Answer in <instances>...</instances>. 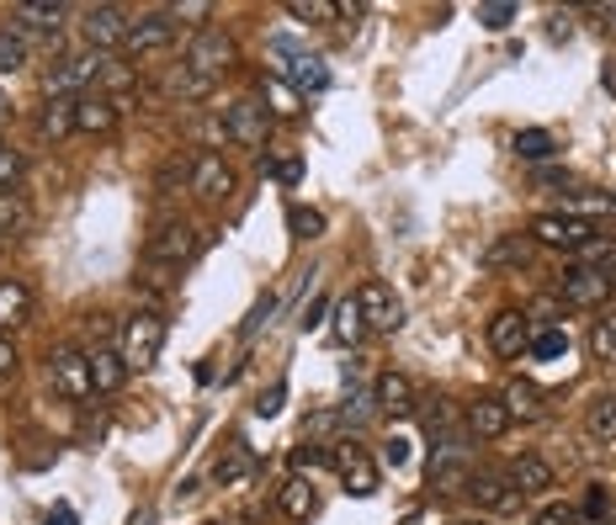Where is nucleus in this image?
<instances>
[{"instance_id": "nucleus-1", "label": "nucleus", "mask_w": 616, "mask_h": 525, "mask_svg": "<svg viewBox=\"0 0 616 525\" xmlns=\"http://www.w3.org/2000/svg\"><path fill=\"white\" fill-rule=\"evenodd\" d=\"M107 53H70V59H59L48 75H43V96L53 101V96H64V101H81V96H90V85H101V75H107Z\"/></svg>"}, {"instance_id": "nucleus-2", "label": "nucleus", "mask_w": 616, "mask_h": 525, "mask_svg": "<svg viewBox=\"0 0 616 525\" xmlns=\"http://www.w3.org/2000/svg\"><path fill=\"white\" fill-rule=\"evenodd\" d=\"M165 351V319L160 314H133L123 323V334H118V356H123L128 371H149V366L160 362Z\"/></svg>"}, {"instance_id": "nucleus-3", "label": "nucleus", "mask_w": 616, "mask_h": 525, "mask_svg": "<svg viewBox=\"0 0 616 525\" xmlns=\"http://www.w3.org/2000/svg\"><path fill=\"white\" fill-rule=\"evenodd\" d=\"M186 64L207 75V81H218V75H229L234 64H240V42L229 38L224 27H203L197 38L186 42Z\"/></svg>"}, {"instance_id": "nucleus-4", "label": "nucleus", "mask_w": 616, "mask_h": 525, "mask_svg": "<svg viewBox=\"0 0 616 525\" xmlns=\"http://www.w3.org/2000/svg\"><path fill=\"white\" fill-rule=\"evenodd\" d=\"M224 138L240 144V149H266V138H271V112L261 107V96L229 101V112H224Z\"/></svg>"}, {"instance_id": "nucleus-5", "label": "nucleus", "mask_w": 616, "mask_h": 525, "mask_svg": "<svg viewBox=\"0 0 616 525\" xmlns=\"http://www.w3.org/2000/svg\"><path fill=\"white\" fill-rule=\"evenodd\" d=\"M329 467L346 478V493H357V499H372V493H377V484H383L377 462H372V456L357 441H351V436L329 445Z\"/></svg>"}, {"instance_id": "nucleus-6", "label": "nucleus", "mask_w": 616, "mask_h": 525, "mask_svg": "<svg viewBox=\"0 0 616 525\" xmlns=\"http://www.w3.org/2000/svg\"><path fill=\"white\" fill-rule=\"evenodd\" d=\"M584 240H595V223L579 212H536L532 218V244L547 249H579Z\"/></svg>"}, {"instance_id": "nucleus-7", "label": "nucleus", "mask_w": 616, "mask_h": 525, "mask_svg": "<svg viewBox=\"0 0 616 525\" xmlns=\"http://www.w3.org/2000/svg\"><path fill=\"white\" fill-rule=\"evenodd\" d=\"M192 249H197V229L181 223V218H170V223H160L144 240V260L149 266H181V260H192Z\"/></svg>"}, {"instance_id": "nucleus-8", "label": "nucleus", "mask_w": 616, "mask_h": 525, "mask_svg": "<svg viewBox=\"0 0 616 525\" xmlns=\"http://www.w3.org/2000/svg\"><path fill=\"white\" fill-rule=\"evenodd\" d=\"M48 382L64 393V399H75L85 404L96 388H90V362H85V351H70V345H59L53 356H48Z\"/></svg>"}, {"instance_id": "nucleus-9", "label": "nucleus", "mask_w": 616, "mask_h": 525, "mask_svg": "<svg viewBox=\"0 0 616 525\" xmlns=\"http://www.w3.org/2000/svg\"><path fill=\"white\" fill-rule=\"evenodd\" d=\"M612 292H616V282L606 271L575 266V271H564V282H558V303H564V308H606Z\"/></svg>"}, {"instance_id": "nucleus-10", "label": "nucleus", "mask_w": 616, "mask_h": 525, "mask_svg": "<svg viewBox=\"0 0 616 525\" xmlns=\"http://www.w3.org/2000/svg\"><path fill=\"white\" fill-rule=\"evenodd\" d=\"M357 303H362L367 329H377V334H394V329L404 323V303H399V292L388 282H362L357 286Z\"/></svg>"}, {"instance_id": "nucleus-11", "label": "nucleus", "mask_w": 616, "mask_h": 525, "mask_svg": "<svg viewBox=\"0 0 616 525\" xmlns=\"http://www.w3.org/2000/svg\"><path fill=\"white\" fill-rule=\"evenodd\" d=\"M532 345V314H521V308H499L490 319V351L494 356H521Z\"/></svg>"}, {"instance_id": "nucleus-12", "label": "nucleus", "mask_w": 616, "mask_h": 525, "mask_svg": "<svg viewBox=\"0 0 616 525\" xmlns=\"http://www.w3.org/2000/svg\"><path fill=\"white\" fill-rule=\"evenodd\" d=\"M128 11L123 5H90L85 11V22H81V33H85V42L101 53V48H118V42H128Z\"/></svg>"}, {"instance_id": "nucleus-13", "label": "nucleus", "mask_w": 616, "mask_h": 525, "mask_svg": "<svg viewBox=\"0 0 616 525\" xmlns=\"http://www.w3.org/2000/svg\"><path fill=\"white\" fill-rule=\"evenodd\" d=\"M462 425H468V436L473 441H499L505 430H510V408L499 404V393H479L468 414H462Z\"/></svg>"}, {"instance_id": "nucleus-14", "label": "nucleus", "mask_w": 616, "mask_h": 525, "mask_svg": "<svg viewBox=\"0 0 616 525\" xmlns=\"http://www.w3.org/2000/svg\"><path fill=\"white\" fill-rule=\"evenodd\" d=\"M186 192H197L203 203H224L229 192H234V170L224 164V155H197V164H192V186Z\"/></svg>"}, {"instance_id": "nucleus-15", "label": "nucleus", "mask_w": 616, "mask_h": 525, "mask_svg": "<svg viewBox=\"0 0 616 525\" xmlns=\"http://www.w3.org/2000/svg\"><path fill=\"white\" fill-rule=\"evenodd\" d=\"M468 493H473L484 510H521V499H527L510 473H473V478H468Z\"/></svg>"}, {"instance_id": "nucleus-16", "label": "nucleus", "mask_w": 616, "mask_h": 525, "mask_svg": "<svg viewBox=\"0 0 616 525\" xmlns=\"http://www.w3.org/2000/svg\"><path fill=\"white\" fill-rule=\"evenodd\" d=\"M176 42V16L170 11H149V16H138L133 27H128V53H155V48H170Z\"/></svg>"}, {"instance_id": "nucleus-17", "label": "nucleus", "mask_w": 616, "mask_h": 525, "mask_svg": "<svg viewBox=\"0 0 616 525\" xmlns=\"http://www.w3.org/2000/svg\"><path fill=\"white\" fill-rule=\"evenodd\" d=\"M532 234H499V240L484 244V255H479V266L484 271H521L527 260H532Z\"/></svg>"}, {"instance_id": "nucleus-18", "label": "nucleus", "mask_w": 616, "mask_h": 525, "mask_svg": "<svg viewBox=\"0 0 616 525\" xmlns=\"http://www.w3.org/2000/svg\"><path fill=\"white\" fill-rule=\"evenodd\" d=\"M499 404L510 408V419H542V414H547V393L536 388L532 377H510V382L499 388Z\"/></svg>"}, {"instance_id": "nucleus-19", "label": "nucleus", "mask_w": 616, "mask_h": 525, "mask_svg": "<svg viewBox=\"0 0 616 525\" xmlns=\"http://www.w3.org/2000/svg\"><path fill=\"white\" fill-rule=\"evenodd\" d=\"M118 107H112V96H81L75 101V133H90V138H107L112 127H118Z\"/></svg>"}, {"instance_id": "nucleus-20", "label": "nucleus", "mask_w": 616, "mask_h": 525, "mask_svg": "<svg viewBox=\"0 0 616 525\" xmlns=\"http://www.w3.org/2000/svg\"><path fill=\"white\" fill-rule=\"evenodd\" d=\"M213 85H218V81H207V75H197L192 64H176V70H165L160 90L170 96V101L192 107V101H207V96H213Z\"/></svg>"}, {"instance_id": "nucleus-21", "label": "nucleus", "mask_w": 616, "mask_h": 525, "mask_svg": "<svg viewBox=\"0 0 616 525\" xmlns=\"http://www.w3.org/2000/svg\"><path fill=\"white\" fill-rule=\"evenodd\" d=\"M33 127H38L43 144H59V138H70V133H75V101H64V96L43 101L38 112H33Z\"/></svg>"}, {"instance_id": "nucleus-22", "label": "nucleus", "mask_w": 616, "mask_h": 525, "mask_svg": "<svg viewBox=\"0 0 616 525\" xmlns=\"http://www.w3.org/2000/svg\"><path fill=\"white\" fill-rule=\"evenodd\" d=\"M33 319V286L22 277H0V329H22Z\"/></svg>"}, {"instance_id": "nucleus-23", "label": "nucleus", "mask_w": 616, "mask_h": 525, "mask_svg": "<svg viewBox=\"0 0 616 525\" xmlns=\"http://www.w3.org/2000/svg\"><path fill=\"white\" fill-rule=\"evenodd\" d=\"M372 399H377V408H383V414H399V419L420 408V404H414V382L404 377V371H383V377H377V393H372Z\"/></svg>"}, {"instance_id": "nucleus-24", "label": "nucleus", "mask_w": 616, "mask_h": 525, "mask_svg": "<svg viewBox=\"0 0 616 525\" xmlns=\"http://www.w3.org/2000/svg\"><path fill=\"white\" fill-rule=\"evenodd\" d=\"M250 478H255V451H250L245 441L224 445V456L213 462V484L234 488V484H250Z\"/></svg>"}, {"instance_id": "nucleus-25", "label": "nucleus", "mask_w": 616, "mask_h": 525, "mask_svg": "<svg viewBox=\"0 0 616 525\" xmlns=\"http://www.w3.org/2000/svg\"><path fill=\"white\" fill-rule=\"evenodd\" d=\"M367 334V319H362V303H357V292L351 297H340L335 308H329V340L335 345H357Z\"/></svg>"}, {"instance_id": "nucleus-26", "label": "nucleus", "mask_w": 616, "mask_h": 525, "mask_svg": "<svg viewBox=\"0 0 616 525\" xmlns=\"http://www.w3.org/2000/svg\"><path fill=\"white\" fill-rule=\"evenodd\" d=\"M85 362H90V388L96 393H118L128 382V366L118 351H85Z\"/></svg>"}, {"instance_id": "nucleus-27", "label": "nucleus", "mask_w": 616, "mask_h": 525, "mask_svg": "<svg viewBox=\"0 0 616 525\" xmlns=\"http://www.w3.org/2000/svg\"><path fill=\"white\" fill-rule=\"evenodd\" d=\"M288 85L303 96H319V90H329V70H325V59H314V53H298V59H288Z\"/></svg>"}, {"instance_id": "nucleus-28", "label": "nucleus", "mask_w": 616, "mask_h": 525, "mask_svg": "<svg viewBox=\"0 0 616 525\" xmlns=\"http://www.w3.org/2000/svg\"><path fill=\"white\" fill-rule=\"evenodd\" d=\"M510 478H516L521 493H547V488H553V462H542L536 451H527V456H516Z\"/></svg>"}, {"instance_id": "nucleus-29", "label": "nucleus", "mask_w": 616, "mask_h": 525, "mask_svg": "<svg viewBox=\"0 0 616 525\" xmlns=\"http://www.w3.org/2000/svg\"><path fill=\"white\" fill-rule=\"evenodd\" d=\"M277 510H282V515H288V521H309V515H314V510H319V499H314V484H303V478H288V484H282V493H277Z\"/></svg>"}, {"instance_id": "nucleus-30", "label": "nucleus", "mask_w": 616, "mask_h": 525, "mask_svg": "<svg viewBox=\"0 0 616 525\" xmlns=\"http://www.w3.org/2000/svg\"><path fill=\"white\" fill-rule=\"evenodd\" d=\"M575 266H584V271H606L616 282V240L612 234H595V240H584L575 249Z\"/></svg>"}, {"instance_id": "nucleus-31", "label": "nucleus", "mask_w": 616, "mask_h": 525, "mask_svg": "<svg viewBox=\"0 0 616 525\" xmlns=\"http://www.w3.org/2000/svg\"><path fill=\"white\" fill-rule=\"evenodd\" d=\"M510 149L521 155V160H532V164H547L553 155H558V138L547 133V127H521L516 138H510Z\"/></svg>"}, {"instance_id": "nucleus-32", "label": "nucleus", "mask_w": 616, "mask_h": 525, "mask_svg": "<svg viewBox=\"0 0 616 525\" xmlns=\"http://www.w3.org/2000/svg\"><path fill=\"white\" fill-rule=\"evenodd\" d=\"M33 229V207L22 192H0V240H16Z\"/></svg>"}, {"instance_id": "nucleus-33", "label": "nucleus", "mask_w": 616, "mask_h": 525, "mask_svg": "<svg viewBox=\"0 0 616 525\" xmlns=\"http://www.w3.org/2000/svg\"><path fill=\"white\" fill-rule=\"evenodd\" d=\"M192 164H197V155H170V160L155 170V192H160V197H176V186H192Z\"/></svg>"}, {"instance_id": "nucleus-34", "label": "nucleus", "mask_w": 616, "mask_h": 525, "mask_svg": "<svg viewBox=\"0 0 616 525\" xmlns=\"http://www.w3.org/2000/svg\"><path fill=\"white\" fill-rule=\"evenodd\" d=\"M584 436L590 441H616V399H595V404L584 408Z\"/></svg>"}, {"instance_id": "nucleus-35", "label": "nucleus", "mask_w": 616, "mask_h": 525, "mask_svg": "<svg viewBox=\"0 0 616 525\" xmlns=\"http://www.w3.org/2000/svg\"><path fill=\"white\" fill-rule=\"evenodd\" d=\"M261 107L271 112V118H298L303 107H298V90L288 81H261Z\"/></svg>"}, {"instance_id": "nucleus-36", "label": "nucleus", "mask_w": 616, "mask_h": 525, "mask_svg": "<svg viewBox=\"0 0 616 525\" xmlns=\"http://www.w3.org/2000/svg\"><path fill=\"white\" fill-rule=\"evenodd\" d=\"M288 229H292V240H325V212L319 207H303V203H292L288 207Z\"/></svg>"}, {"instance_id": "nucleus-37", "label": "nucleus", "mask_w": 616, "mask_h": 525, "mask_svg": "<svg viewBox=\"0 0 616 525\" xmlns=\"http://www.w3.org/2000/svg\"><path fill=\"white\" fill-rule=\"evenodd\" d=\"M527 351H532L536 362H564V356H569V334H564L558 323H547V329H536V334H532V345H527Z\"/></svg>"}, {"instance_id": "nucleus-38", "label": "nucleus", "mask_w": 616, "mask_h": 525, "mask_svg": "<svg viewBox=\"0 0 616 525\" xmlns=\"http://www.w3.org/2000/svg\"><path fill=\"white\" fill-rule=\"evenodd\" d=\"M64 16H70V11H64L59 0H27V5H16V22H33V27H48V33H59Z\"/></svg>"}, {"instance_id": "nucleus-39", "label": "nucleus", "mask_w": 616, "mask_h": 525, "mask_svg": "<svg viewBox=\"0 0 616 525\" xmlns=\"http://www.w3.org/2000/svg\"><path fill=\"white\" fill-rule=\"evenodd\" d=\"M590 351H595V362H616V308H606L595 329H590Z\"/></svg>"}, {"instance_id": "nucleus-40", "label": "nucleus", "mask_w": 616, "mask_h": 525, "mask_svg": "<svg viewBox=\"0 0 616 525\" xmlns=\"http://www.w3.org/2000/svg\"><path fill=\"white\" fill-rule=\"evenodd\" d=\"M27 64V42L16 27H0V75H16Z\"/></svg>"}, {"instance_id": "nucleus-41", "label": "nucleus", "mask_w": 616, "mask_h": 525, "mask_svg": "<svg viewBox=\"0 0 616 525\" xmlns=\"http://www.w3.org/2000/svg\"><path fill=\"white\" fill-rule=\"evenodd\" d=\"M340 425H346V419H340V408H319V414H309V419H303V441L319 445V441H329Z\"/></svg>"}, {"instance_id": "nucleus-42", "label": "nucleus", "mask_w": 616, "mask_h": 525, "mask_svg": "<svg viewBox=\"0 0 616 525\" xmlns=\"http://www.w3.org/2000/svg\"><path fill=\"white\" fill-rule=\"evenodd\" d=\"M292 473L303 478V473H319V467H329V445H314V441H303V445H292Z\"/></svg>"}, {"instance_id": "nucleus-43", "label": "nucleus", "mask_w": 616, "mask_h": 525, "mask_svg": "<svg viewBox=\"0 0 616 525\" xmlns=\"http://www.w3.org/2000/svg\"><path fill=\"white\" fill-rule=\"evenodd\" d=\"M288 16H298V22H335L340 5L335 0H288Z\"/></svg>"}, {"instance_id": "nucleus-44", "label": "nucleus", "mask_w": 616, "mask_h": 525, "mask_svg": "<svg viewBox=\"0 0 616 525\" xmlns=\"http://www.w3.org/2000/svg\"><path fill=\"white\" fill-rule=\"evenodd\" d=\"M516 16H521V11H516L510 0H484V5H479V22H484L490 33H505V27H510Z\"/></svg>"}, {"instance_id": "nucleus-45", "label": "nucleus", "mask_w": 616, "mask_h": 525, "mask_svg": "<svg viewBox=\"0 0 616 525\" xmlns=\"http://www.w3.org/2000/svg\"><path fill=\"white\" fill-rule=\"evenodd\" d=\"M282 404H288V382H271V388H261V393H255V414H261V419H277V414H282Z\"/></svg>"}, {"instance_id": "nucleus-46", "label": "nucleus", "mask_w": 616, "mask_h": 525, "mask_svg": "<svg viewBox=\"0 0 616 525\" xmlns=\"http://www.w3.org/2000/svg\"><path fill=\"white\" fill-rule=\"evenodd\" d=\"M22 170H27V160H22L16 149H0V192H16Z\"/></svg>"}, {"instance_id": "nucleus-47", "label": "nucleus", "mask_w": 616, "mask_h": 525, "mask_svg": "<svg viewBox=\"0 0 616 525\" xmlns=\"http://www.w3.org/2000/svg\"><path fill=\"white\" fill-rule=\"evenodd\" d=\"M536 186H542V192H575V175L558 170V164H542V170H536Z\"/></svg>"}, {"instance_id": "nucleus-48", "label": "nucleus", "mask_w": 616, "mask_h": 525, "mask_svg": "<svg viewBox=\"0 0 616 525\" xmlns=\"http://www.w3.org/2000/svg\"><path fill=\"white\" fill-rule=\"evenodd\" d=\"M579 515H584V521H606V515H612V493L595 484L590 493H584V510H579Z\"/></svg>"}, {"instance_id": "nucleus-49", "label": "nucleus", "mask_w": 616, "mask_h": 525, "mask_svg": "<svg viewBox=\"0 0 616 525\" xmlns=\"http://www.w3.org/2000/svg\"><path fill=\"white\" fill-rule=\"evenodd\" d=\"M271 314H277V297L266 292V297H261V303L250 308V319H245V340H255V334H261V323L271 319Z\"/></svg>"}, {"instance_id": "nucleus-50", "label": "nucleus", "mask_w": 616, "mask_h": 525, "mask_svg": "<svg viewBox=\"0 0 616 525\" xmlns=\"http://www.w3.org/2000/svg\"><path fill=\"white\" fill-rule=\"evenodd\" d=\"M165 11L176 16V27H181V22H203V16H213L207 0H181V5H165Z\"/></svg>"}, {"instance_id": "nucleus-51", "label": "nucleus", "mask_w": 616, "mask_h": 525, "mask_svg": "<svg viewBox=\"0 0 616 525\" xmlns=\"http://www.w3.org/2000/svg\"><path fill=\"white\" fill-rule=\"evenodd\" d=\"M271 175H277L282 186H298V181H303V160H298V155H288V160L271 164Z\"/></svg>"}, {"instance_id": "nucleus-52", "label": "nucleus", "mask_w": 616, "mask_h": 525, "mask_svg": "<svg viewBox=\"0 0 616 525\" xmlns=\"http://www.w3.org/2000/svg\"><path fill=\"white\" fill-rule=\"evenodd\" d=\"M536 525H579V515L569 510V504H547V510L536 515Z\"/></svg>"}, {"instance_id": "nucleus-53", "label": "nucleus", "mask_w": 616, "mask_h": 525, "mask_svg": "<svg viewBox=\"0 0 616 525\" xmlns=\"http://www.w3.org/2000/svg\"><path fill=\"white\" fill-rule=\"evenodd\" d=\"M11 377H16V345H11V340L0 334V388H5Z\"/></svg>"}, {"instance_id": "nucleus-54", "label": "nucleus", "mask_w": 616, "mask_h": 525, "mask_svg": "<svg viewBox=\"0 0 616 525\" xmlns=\"http://www.w3.org/2000/svg\"><path fill=\"white\" fill-rule=\"evenodd\" d=\"M383 462H388V467H404V462H410V441H404V436H394V441L383 445Z\"/></svg>"}, {"instance_id": "nucleus-55", "label": "nucleus", "mask_w": 616, "mask_h": 525, "mask_svg": "<svg viewBox=\"0 0 616 525\" xmlns=\"http://www.w3.org/2000/svg\"><path fill=\"white\" fill-rule=\"evenodd\" d=\"M329 308V297L325 292H319V297H314V303H303V314H298V329H314V323H319V314H325Z\"/></svg>"}, {"instance_id": "nucleus-56", "label": "nucleus", "mask_w": 616, "mask_h": 525, "mask_svg": "<svg viewBox=\"0 0 616 525\" xmlns=\"http://www.w3.org/2000/svg\"><path fill=\"white\" fill-rule=\"evenodd\" d=\"M43 525H81L75 521V510H70V504H53V510H48V521Z\"/></svg>"}, {"instance_id": "nucleus-57", "label": "nucleus", "mask_w": 616, "mask_h": 525, "mask_svg": "<svg viewBox=\"0 0 616 525\" xmlns=\"http://www.w3.org/2000/svg\"><path fill=\"white\" fill-rule=\"evenodd\" d=\"M197 493H203V478H186V484L176 488V504H192Z\"/></svg>"}, {"instance_id": "nucleus-58", "label": "nucleus", "mask_w": 616, "mask_h": 525, "mask_svg": "<svg viewBox=\"0 0 616 525\" xmlns=\"http://www.w3.org/2000/svg\"><path fill=\"white\" fill-rule=\"evenodd\" d=\"M128 525H155V510H133V515H128Z\"/></svg>"}, {"instance_id": "nucleus-59", "label": "nucleus", "mask_w": 616, "mask_h": 525, "mask_svg": "<svg viewBox=\"0 0 616 525\" xmlns=\"http://www.w3.org/2000/svg\"><path fill=\"white\" fill-rule=\"evenodd\" d=\"M5 112H11V101H5V96H0V118H5Z\"/></svg>"}, {"instance_id": "nucleus-60", "label": "nucleus", "mask_w": 616, "mask_h": 525, "mask_svg": "<svg viewBox=\"0 0 616 525\" xmlns=\"http://www.w3.org/2000/svg\"><path fill=\"white\" fill-rule=\"evenodd\" d=\"M457 525H490V521H457Z\"/></svg>"}, {"instance_id": "nucleus-61", "label": "nucleus", "mask_w": 616, "mask_h": 525, "mask_svg": "<svg viewBox=\"0 0 616 525\" xmlns=\"http://www.w3.org/2000/svg\"><path fill=\"white\" fill-rule=\"evenodd\" d=\"M207 525H224V521H207Z\"/></svg>"}, {"instance_id": "nucleus-62", "label": "nucleus", "mask_w": 616, "mask_h": 525, "mask_svg": "<svg viewBox=\"0 0 616 525\" xmlns=\"http://www.w3.org/2000/svg\"><path fill=\"white\" fill-rule=\"evenodd\" d=\"M0 149H5V144H0Z\"/></svg>"}]
</instances>
